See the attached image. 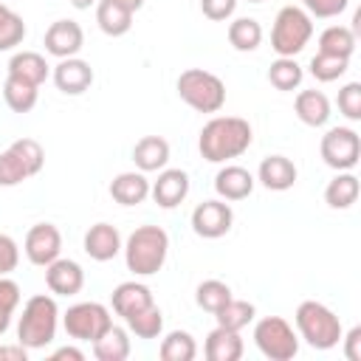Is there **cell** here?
I'll return each instance as SVG.
<instances>
[{
	"instance_id": "obj_1",
	"label": "cell",
	"mask_w": 361,
	"mask_h": 361,
	"mask_svg": "<svg viewBox=\"0 0 361 361\" xmlns=\"http://www.w3.org/2000/svg\"><path fill=\"white\" fill-rule=\"evenodd\" d=\"M254 141V130L240 116H214L203 124L197 135V149L212 164H226L240 158Z\"/></svg>"
},
{
	"instance_id": "obj_2",
	"label": "cell",
	"mask_w": 361,
	"mask_h": 361,
	"mask_svg": "<svg viewBox=\"0 0 361 361\" xmlns=\"http://www.w3.org/2000/svg\"><path fill=\"white\" fill-rule=\"evenodd\" d=\"M124 262L127 271H133L135 276H152L164 268L166 254H169V234L161 226H138L127 243H124Z\"/></svg>"
},
{
	"instance_id": "obj_3",
	"label": "cell",
	"mask_w": 361,
	"mask_h": 361,
	"mask_svg": "<svg viewBox=\"0 0 361 361\" xmlns=\"http://www.w3.org/2000/svg\"><path fill=\"white\" fill-rule=\"evenodd\" d=\"M59 307L48 293H37L23 305V316L17 322V344L25 350H42L56 338Z\"/></svg>"
},
{
	"instance_id": "obj_4",
	"label": "cell",
	"mask_w": 361,
	"mask_h": 361,
	"mask_svg": "<svg viewBox=\"0 0 361 361\" xmlns=\"http://www.w3.org/2000/svg\"><path fill=\"white\" fill-rule=\"evenodd\" d=\"M296 330H299V338L307 341V347L313 350H333L338 341H341V319L322 302L316 299H305L299 307H296Z\"/></svg>"
},
{
	"instance_id": "obj_5",
	"label": "cell",
	"mask_w": 361,
	"mask_h": 361,
	"mask_svg": "<svg viewBox=\"0 0 361 361\" xmlns=\"http://www.w3.org/2000/svg\"><path fill=\"white\" fill-rule=\"evenodd\" d=\"M178 96L197 113H217L226 104V85L217 73L203 68H186L178 82Z\"/></svg>"
},
{
	"instance_id": "obj_6",
	"label": "cell",
	"mask_w": 361,
	"mask_h": 361,
	"mask_svg": "<svg viewBox=\"0 0 361 361\" xmlns=\"http://www.w3.org/2000/svg\"><path fill=\"white\" fill-rule=\"evenodd\" d=\"M313 37V17L302 6H282L274 17L271 48L276 56H296Z\"/></svg>"
},
{
	"instance_id": "obj_7",
	"label": "cell",
	"mask_w": 361,
	"mask_h": 361,
	"mask_svg": "<svg viewBox=\"0 0 361 361\" xmlns=\"http://www.w3.org/2000/svg\"><path fill=\"white\" fill-rule=\"evenodd\" d=\"M254 344L271 361H290L299 353V336L282 316H265L254 324Z\"/></svg>"
},
{
	"instance_id": "obj_8",
	"label": "cell",
	"mask_w": 361,
	"mask_h": 361,
	"mask_svg": "<svg viewBox=\"0 0 361 361\" xmlns=\"http://www.w3.org/2000/svg\"><path fill=\"white\" fill-rule=\"evenodd\" d=\"M110 324V307H104L102 302H76L62 313V327L73 341H93Z\"/></svg>"
},
{
	"instance_id": "obj_9",
	"label": "cell",
	"mask_w": 361,
	"mask_h": 361,
	"mask_svg": "<svg viewBox=\"0 0 361 361\" xmlns=\"http://www.w3.org/2000/svg\"><path fill=\"white\" fill-rule=\"evenodd\" d=\"M319 152H322V161L336 169V172H347L358 164L361 158V135L353 130V127H330L324 135H322V144H319Z\"/></svg>"
},
{
	"instance_id": "obj_10",
	"label": "cell",
	"mask_w": 361,
	"mask_h": 361,
	"mask_svg": "<svg viewBox=\"0 0 361 361\" xmlns=\"http://www.w3.org/2000/svg\"><path fill=\"white\" fill-rule=\"evenodd\" d=\"M231 223H234V212L223 197L220 200H203L192 212V231L203 240H217V237L228 234Z\"/></svg>"
},
{
	"instance_id": "obj_11",
	"label": "cell",
	"mask_w": 361,
	"mask_h": 361,
	"mask_svg": "<svg viewBox=\"0 0 361 361\" xmlns=\"http://www.w3.org/2000/svg\"><path fill=\"white\" fill-rule=\"evenodd\" d=\"M23 251L28 257L31 265L45 268L48 262H54L62 251V234L54 223H37L28 228L25 240H23Z\"/></svg>"
},
{
	"instance_id": "obj_12",
	"label": "cell",
	"mask_w": 361,
	"mask_h": 361,
	"mask_svg": "<svg viewBox=\"0 0 361 361\" xmlns=\"http://www.w3.org/2000/svg\"><path fill=\"white\" fill-rule=\"evenodd\" d=\"M85 45V31L76 20H56L45 31V51L56 59L76 56Z\"/></svg>"
},
{
	"instance_id": "obj_13",
	"label": "cell",
	"mask_w": 361,
	"mask_h": 361,
	"mask_svg": "<svg viewBox=\"0 0 361 361\" xmlns=\"http://www.w3.org/2000/svg\"><path fill=\"white\" fill-rule=\"evenodd\" d=\"M45 285L54 296H76L85 288V271L76 259L56 257L45 265Z\"/></svg>"
},
{
	"instance_id": "obj_14",
	"label": "cell",
	"mask_w": 361,
	"mask_h": 361,
	"mask_svg": "<svg viewBox=\"0 0 361 361\" xmlns=\"http://www.w3.org/2000/svg\"><path fill=\"white\" fill-rule=\"evenodd\" d=\"M54 85L65 96H82L93 85V68H90V62H85L79 56L59 59L54 65Z\"/></svg>"
},
{
	"instance_id": "obj_15",
	"label": "cell",
	"mask_w": 361,
	"mask_h": 361,
	"mask_svg": "<svg viewBox=\"0 0 361 361\" xmlns=\"http://www.w3.org/2000/svg\"><path fill=\"white\" fill-rule=\"evenodd\" d=\"M189 195V175L183 169H161L158 178L149 183V197L161 209H175L186 200Z\"/></svg>"
},
{
	"instance_id": "obj_16",
	"label": "cell",
	"mask_w": 361,
	"mask_h": 361,
	"mask_svg": "<svg viewBox=\"0 0 361 361\" xmlns=\"http://www.w3.org/2000/svg\"><path fill=\"white\" fill-rule=\"evenodd\" d=\"M82 248H85V254H87L90 259L107 262V259H113V257L121 254L124 243H121V234H118L116 226H110V223H93V226L85 231Z\"/></svg>"
},
{
	"instance_id": "obj_17",
	"label": "cell",
	"mask_w": 361,
	"mask_h": 361,
	"mask_svg": "<svg viewBox=\"0 0 361 361\" xmlns=\"http://www.w3.org/2000/svg\"><path fill=\"white\" fill-rule=\"evenodd\" d=\"M254 175L245 169V166H237V164H226L217 175H214V192L223 197V200H243L254 192Z\"/></svg>"
},
{
	"instance_id": "obj_18",
	"label": "cell",
	"mask_w": 361,
	"mask_h": 361,
	"mask_svg": "<svg viewBox=\"0 0 361 361\" xmlns=\"http://www.w3.org/2000/svg\"><path fill=\"white\" fill-rule=\"evenodd\" d=\"M152 302H155V299H152V290H149L144 282H135V279L116 285L113 293H110V305H113V310H116L121 319H127V316H133V313L149 307Z\"/></svg>"
},
{
	"instance_id": "obj_19",
	"label": "cell",
	"mask_w": 361,
	"mask_h": 361,
	"mask_svg": "<svg viewBox=\"0 0 361 361\" xmlns=\"http://www.w3.org/2000/svg\"><path fill=\"white\" fill-rule=\"evenodd\" d=\"M257 180L271 192H285L296 183V164L285 155H268L257 169Z\"/></svg>"
},
{
	"instance_id": "obj_20",
	"label": "cell",
	"mask_w": 361,
	"mask_h": 361,
	"mask_svg": "<svg viewBox=\"0 0 361 361\" xmlns=\"http://www.w3.org/2000/svg\"><path fill=\"white\" fill-rule=\"evenodd\" d=\"M243 350L245 347H243L240 330H228L220 324L206 336V344H203V353L209 361H240Z\"/></svg>"
},
{
	"instance_id": "obj_21",
	"label": "cell",
	"mask_w": 361,
	"mask_h": 361,
	"mask_svg": "<svg viewBox=\"0 0 361 361\" xmlns=\"http://www.w3.org/2000/svg\"><path fill=\"white\" fill-rule=\"evenodd\" d=\"M110 197L121 206H138L149 197L147 172H118L110 180Z\"/></svg>"
},
{
	"instance_id": "obj_22",
	"label": "cell",
	"mask_w": 361,
	"mask_h": 361,
	"mask_svg": "<svg viewBox=\"0 0 361 361\" xmlns=\"http://www.w3.org/2000/svg\"><path fill=\"white\" fill-rule=\"evenodd\" d=\"M133 161L138 172H161L169 164V141L161 135H144L133 147Z\"/></svg>"
},
{
	"instance_id": "obj_23",
	"label": "cell",
	"mask_w": 361,
	"mask_h": 361,
	"mask_svg": "<svg viewBox=\"0 0 361 361\" xmlns=\"http://www.w3.org/2000/svg\"><path fill=\"white\" fill-rule=\"evenodd\" d=\"M293 110L299 116L302 124L307 127H324L330 121V99L322 93V90H299L296 93V102H293Z\"/></svg>"
},
{
	"instance_id": "obj_24",
	"label": "cell",
	"mask_w": 361,
	"mask_h": 361,
	"mask_svg": "<svg viewBox=\"0 0 361 361\" xmlns=\"http://www.w3.org/2000/svg\"><path fill=\"white\" fill-rule=\"evenodd\" d=\"M51 73V65L45 62L42 54L37 51H17L11 59H8V76H17L23 82H31V85H42Z\"/></svg>"
},
{
	"instance_id": "obj_25",
	"label": "cell",
	"mask_w": 361,
	"mask_h": 361,
	"mask_svg": "<svg viewBox=\"0 0 361 361\" xmlns=\"http://www.w3.org/2000/svg\"><path fill=\"white\" fill-rule=\"evenodd\" d=\"M90 344H93V355L99 361H124L130 355V330H124L118 324H110Z\"/></svg>"
},
{
	"instance_id": "obj_26",
	"label": "cell",
	"mask_w": 361,
	"mask_h": 361,
	"mask_svg": "<svg viewBox=\"0 0 361 361\" xmlns=\"http://www.w3.org/2000/svg\"><path fill=\"white\" fill-rule=\"evenodd\" d=\"M96 23L107 37H121L133 28V11L116 0H99L96 3Z\"/></svg>"
},
{
	"instance_id": "obj_27",
	"label": "cell",
	"mask_w": 361,
	"mask_h": 361,
	"mask_svg": "<svg viewBox=\"0 0 361 361\" xmlns=\"http://www.w3.org/2000/svg\"><path fill=\"white\" fill-rule=\"evenodd\" d=\"M358 192H361V183L358 178L347 169V172H338L327 186H324V203L330 209H350L355 200H358Z\"/></svg>"
},
{
	"instance_id": "obj_28",
	"label": "cell",
	"mask_w": 361,
	"mask_h": 361,
	"mask_svg": "<svg viewBox=\"0 0 361 361\" xmlns=\"http://www.w3.org/2000/svg\"><path fill=\"white\" fill-rule=\"evenodd\" d=\"M228 42L234 51H257L262 42V25L254 17H237L228 23Z\"/></svg>"
},
{
	"instance_id": "obj_29",
	"label": "cell",
	"mask_w": 361,
	"mask_h": 361,
	"mask_svg": "<svg viewBox=\"0 0 361 361\" xmlns=\"http://www.w3.org/2000/svg\"><path fill=\"white\" fill-rule=\"evenodd\" d=\"M3 99H6V104H8L14 113H28V110H34V104H37V99H39V87L31 85V82H23V79H17V76H6Z\"/></svg>"
},
{
	"instance_id": "obj_30",
	"label": "cell",
	"mask_w": 361,
	"mask_h": 361,
	"mask_svg": "<svg viewBox=\"0 0 361 361\" xmlns=\"http://www.w3.org/2000/svg\"><path fill=\"white\" fill-rule=\"evenodd\" d=\"M319 51L350 59L353 51H355V31L347 28V25H330V28H324L319 34Z\"/></svg>"
},
{
	"instance_id": "obj_31",
	"label": "cell",
	"mask_w": 361,
	"mask_h": 361,
	"mask_svg": "<svg viewBox=\"0 0 361 361\" xmlns=\"http://www.w3.org/2000/svg\"><path fill=\"white\" fill-rule=\"evenodd\" d=\"M158 355L164 361H192L197 355V344L192 338V333L186 330H172L161 338V347H158Z\"/></svg>"
},
{
	"instance_id": "obj_32",
	"label": "cell",
	"mask_w": 361,
	"mask_h": 361,
	"mask_svg": "<svg viewBox=\"0 0 361 361\" xmlns=\"http://www.w3.org/2000/svg\"><path fill=\"white\" fill-rule=\"evenodd\" d=\"M302 76H305V71L293 56H276L268 68V82L276 90H296L302 85Z\"/></svg>"
},
{
	"instance_id": "obj_33",
	"label": "cell",
	"mask_w": 361,
	"mask_h": 361,
	"mask_svg": "<svg viewBox=\"0 0 361 361\" xmlns=\"http://www.w3.org/2000/svg\"><path fill=\"white\" fill-rule=\"evenodd\" d=\"M124 322H127V330L135 333L138 338H158L164 333V313H161V307L155 302L149 307L127 316Z\"/></svg>"
},
{
	"instance_id": "obj_34",
	"label": "cell",
	"mask_w": 361,
	"mask_h": 361,
	"mask_svg": "<svg viewBox=\"0 0 361 361\" xmlns=\"http://www.w3.org/2000/svg\"><path fill=\"white\" fill-rule=\"evenodd\" d=\"M254 313H257V307H254L251 302H245V299H234V296H231V299L214 313V319H217L220 327L243 330V327H248V324L254 322Z\"/></svg>"
},
{
	"instance_id": "obj_35",
	"label": "cell",
	"mask_w": 361,
	"mask_h": 361,
	"mask_svg": "<svg viewBox=\"0 0 361 361\" xmlns=\"http://www.w3.org/2000/svg\"><path fill=\"white\" fill-rule=\"evenodd\" d=\"M228 299H231V288H228L226 282H220V279H206V282H200L197 290H195L197 307H203V310L212 313V316H214Z\"/></svg>"
},
{
	"instance_id": "obj_36",
	"label": "cell",
	"mask_w": 361,
	"mask_h": 361,
	"mask_svg": "<svg viewBox=\"0 0 361 361\" xmlns=\"http://www.w3.org/2000/svg\"><path fill=\"white\" fill-rule=\"evenodd\" d=\"M25 39V23L23 17L8 8L6 3H0V51H11Z\"/></svg>"
},
{
	"instance_id": "obj_37",
	"label": "cell",
	"mask_w": 361,
	"mask_h": 361,
	"mask_svg": "<svg viewBox=\"0 0 361 361\" xmlns=\"http://www.w3.org/2000/svg\"><path fill=\"white\" fill-rule=\"evenodd\" d=\"M347 68H350V59L322 54V51H316V56L310 59V73H313L316 82H336L347 73Z\"/></svg>"
},
{
	"instance_id": "obj_38",
	"label": "cell",
	"mask_w": 361,
	"mask_h": 361,
	"mask_svg": "<svg viewBox=\"0 0 361 361\" xmlns=\"http://www.w3.org/2000/svg\"><path fill=\"white\" fill-rule=\"evenodd\" d=\"M8 147H11V149L17 152V158L25 164L28 178H34V175L45 166V149H42L39 141H34V138H17V141H11Z\"/></svg>"
},
{
	"instance_id": "obj_39",
	"label": "cell",
	"mask_w": 361,
	"mask_h": 361,
	"mask_svg": "<svg viewBox=\"0 0 361 361\" xmlns=\"http://www.w3.org/2000/svg\"><path fill=\"white\" fill-rule=\"evenodd\" d=\"M28 178V169L25 164L17 158V152L8 147L0 152V186H17Z\"/></svg>"
},
{
	"instance_id": "obj_40",
	"label": "cell",
	"mask_w": 361,
	"mask_h": 361,
	"mask_svg": "<svg viewBox=\"0 0 361 361\" xmlns=\"http://www.w3.org/2000/svg\"><path fill=\"white\" fill-rule=\"evenodd\" d=\"M338 113L350 121H361V82H347L338 90Z\"/></svg>"
},
{
	"instance_id": "obj_41",
	"label": "cell",
	"mask_w": 361,
	"mask_h": 361,
	"mask_svg": "<svg viewBox=\"0 0 361 361\" xmlns=\"http://www.w3.org/2000/svg\"><path fill=\"white\" fill-rule=\"evenodd\" d=\"M347 6H350V0H302V8H305L310 17H319V20L338 17Z\"/></svg>"
},
{
	"instance_id": "obj_42",
	"label": "cell",
	"mask_w": 361,
	"mask_h": 361,
	"mask_svg": "<svg viewBox=\"0 0 361 361\" xmlns=\"http://www.w3.org/2000/svg\"><path fill=\"white\" fill-rule=\"evenodd\" d=\"M20 262V245L14 243V237L0 234V276H8Z\"/></svg>"
},
{
	"instance_id": "obj_43",
	"label": "cell",
	"mask_w": 361,
	"mask_h": 361,
	"mask_svg": "<svg viewBox=\"0 0 361 361\" xmlns=\"http://www.w3.org/2000/svg\"><path fill=\"white\" fill-rule=\"evenodd\" d=\"M20 299H23L20 285L14 279H8V276H0V310L14 316V310L20 307Z\"/></svg>"
},
{
	"instance_id": "obj_44",
	"label": "cell",
	"mask_w": 361,
	"mask_h": 361,
	"mask_svg": "<svg viewBox=\"0 0 361 361\" xmlns=\"http://www.w3.org/2000/svg\"><path fill=\"white\" fill-rule=\"evenodd\" d=\"M234 8H237V0H200V11L214 23L228 20L234 14Z\"/></svg>"
},
{
	"instance_id": "obj_45",
	"label": "cell",
	"mask_w": 361,
	"mask_h": 361,
	"mask_svg": "<svg viewBox=\"0 0 361 361\" xmlns=\"http://www.w3.org/2000/svg\"><path fill=\"white\" fill-rule=\"evenodd\" d=\"M341 341H344V355H347V361H361V327L355 324L347 336L341 333Z\"/></svg>"
},
{
	"instance_id": "obj_46",
	"label": "cell",
	"mask_w": 361,
	"mask_h": 361,
	"mask_svg": "<svg viewBox=\"0 0 361 361\" xmlns=\"http://www.w3.org/2000/svg\"><path fill=\"white\" fill-rule=\"evenodd\" d=\"M51 361H85V353L79 347L65 344V347H59V350L51 353Z\"/></svg>"
},
{
	"instance_id": "obj_47",
	"label": "cell",
	"mask_w": 361,
	"mask_h": 361,
	"mask_svg": "<svg viewBox=\"0 0 361 361\" xmlns=\"http://www.w3.org/2000/svg\"><path fill=\"white\" fill-rule=\"evenodd\" d=\"M25 358H28V350L23 344H17V347H3L0 344V361H25Z\"/></svg>"
},
{
	"instance_id": "obj_48",
	"label": "cell",
	"mask_w": 361,
	"mask_h": 361,
	"mask_svg": "<svg viewBox=\"0 0 361 361\" xmlns=\"http://www.w3.org/2000/svg\"><path fill=\"white\" fill-rule=\"evenodd\" d=\"M116 3H121V6H124V8H130L133 14H135V11L144 6V0H116Z\"/></svg>"
},
{
	"instance_id": "obj_49",
	"label": "cell",
	"mask_w": 361,
	"mask_h": 361,
	"mask_svg": "<svg viewBox=\"0 0 361 361\" xmlns=\"http://www.w3.org/2000/svg\"><path fill=\"white\" fill-rule=\"evenodd\" d=\"M11 327V313H6V310H0V336L6 333Z\"/></svg>"
},
{
	"instance_id": "obj_50",
	"label": "cell",
	"mask_w": 361,
	"mask_h": 361,
	"mask_svg": "<svg viewBox=\"0 0 361 361\" xmlns=\"http://www.w3.org/2000/svg\"><path fill=\"white\" fill-rule=\"evenodd\" d=\"M93 3H99V0H71V6H73V8H90Z\"/></svg>"
},
{
	"instance_id": "obj_51",
	"label": "cell",
	"mask_w": 361,
	"mask_h": 361,
	"mask_svg": "<svg viewBox=\"0 0 361 361\" xmlns=\"http://www.w3.org/2000/svg\"><path fill=\"white\" fill-rule=\"evenodd\" d=\"M248 3H262V0H248Z\"/></svg>"
}]
</instances>
